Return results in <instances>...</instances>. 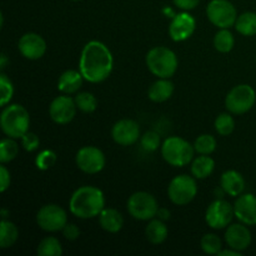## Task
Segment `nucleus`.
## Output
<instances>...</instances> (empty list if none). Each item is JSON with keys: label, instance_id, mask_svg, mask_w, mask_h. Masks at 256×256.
<instances>
[{"label": "nucleus", "instance_id": "nucleus-25", "mask_svg": "<svg viewBox=\"0 0 256 256\" xmlns=\"http://www.w3.org/2000/svg\"><path fill=\"white\" fill-rule=\"evenodd\" d=\"M19 238V230L14 222L2 219L0 222V246L2 249L12 246Z\"/></svg>", "mask_w": 256, "mask_h": 256}, {"label": "nucleus", "instance_id": "nucleus-32", "mask_svg": "<svg viewBox=\"0 0 256 256\" xmlns=\"http://www.w3.org/2000/svg\"><path fill=\"white\" fill-rule=\"evenodd\" d=\"M75 102H76V106L80 112H94L98 108V99L92 94V92H82L75 96Z\"/></svg>", "mask_w": 256, "mask_h": 256}, {"label": "nucleus", "instance_id": "nucleus-8", "mask_svg": "<svg viewBox=\"0 0 256 256\" xmlns=\"http://www.w3.org/2000/svg\"><path fill=\"white\" fill-rule=\"evenodd\" d=\"M128 212L134 219L146 222L156 216L159 210L156 199L150 192H134L128 200Z\"/></svg>", "mask_w": 256, "mask_h": 256}, {"label": "nucleus", "instance_id": "nucleus-43", "mask_svg": "<svg viewBox=\"0 0 256 256\" xmlns=\"http://www.w3.org/2000/svg\"><path fill=\"white\" fill-rule=\"evenodd\" d=\"M225 194H226V192H225V190L222 189V185H220L218 189H215V196H216V199H222Z\"/></svg>", "mask_w": 256, "mask_h": 256}, {"label": "nucleus", "instance_id": "nucleus-23", "mask_svg": "<svg viewBox=\"0 0 256 256\" xmlns=\"http://www.w3.org/2000/svg\"><path fill=\"white\" fill-rule=\"evenodd\" d=\"M145 235L152 244L159 245L168 239L169 230H168L165 222L160 219H152L145 229Z\"/></svg>", "mask_w": 256, "mask_h": 256}, {"label": "nucleus", "instance_id": "nucleus-24", "mask_svg": "<svg viewBox=\"0 0 256 256\" xmlns=\"http://www.w3.org/2000/svg\"><path fill=\"white\" fill-rule=\"evenodd\" d=\"M215 169V162L208 155L198 156L192 164V174L196 179H206Z\"/></svg>", "mask_w": 256, "mask_h": 256}, {"label": "nucleus", "instance_id": "nucleus-7", "mask_svg": "<svg viewBox=\"0 0 256 256\" xmlns=\"http://www.w3.org/2000/svg\"><path fill=\"white\" fill-rule=\"evenodd\" d=\"M256 102V92L250 85L240 84L232 88L226 95L225 106L232 114L242 115L249 112Z\"/></svg>", "mask_w": 256, "mask_h": 256}, {"label": "nucleus", "instance_id": "nucleus-17", "mask_svg": "<svg viewBox=\"0 0 256 256\" xmlns=\"http://www.w3.org/2000/svg\"><path fill=\"white\" fill-rule=\"evenodd\" d=\"M225 242L228 246L238 252H244L252 244V232L245 224H232L225 232Z\"/></svg>", "mask_w": 256, "mask_h": 256}, {"label": "nucleus", "instance_id": "nucleus-12", "mask_svg": "<svg viewBox=\"0 0 256 256\" xmlns=\"http://www.w3.org/2000/svg\"><path fill=\"white\" fill-rule=\"evenodd\" d=\"M75 162L85 174H98L105 166V155L99 148L84 146L76 152Z\"/></svg>", "mask_w": 256, "mask_h": 256}, {"label": "nucleus", "instance_id": "nucleus-14", "mask_svg": "<svg viewBox=\"0 0 256 256\" xmlns=\"http://www.w3.org/2000/svg\"><path fill=\"white\" fill-rule=\"evenodd\" d=\"M112 136L116 144L122 146H130L140 138V126L132 119L119 120L112 129Z\"/></svg>", "mask_w": 256, "mask_h": 256}, {"label": "nucleus", "instance_id": "nucleus-15", "mask_svg": "<svg viewBox=\"0 0 256 256\" xmlns=\"http://www.w3.org/2000/svg\"><path fill=\"white\" fill-rule=\"evenodd\" d=\"M195 28H196V22L194 16L186 12H180L175 15L170 22L169 35L174 42H185L194 34Z\"/></svg>", "mask_w": 256, "mask_h": 256}, {"label": "nucleus", "instance_id": "nucleus-1", "mask_svg": "<svg viewBox=\"0 0 256 256\" xmlns=\"http://www.w3.org/2000/svg\"><path fill=\"white\" fill-rule=\"evenodd\" d=\"M114 66L112 54L104 42L92 40L82 48L79 69L84 79L92 84H98L110 76Z\"/></svg>", "mask_w": 256, "mask_h": 256}, {"label": "nucleus", "instance_id": "nucleus-33", "mask_svg": "<svg viewBox=\"0 0 256 256\" xmlns=\"http://www.w3.org/2000/svg\"><path fill=\"white\" fill-rule=\"evenodd\" d=\"M215 129H216L218 134L222 135V136H228L232 134L235 129V120L230 114H220L215 120Z\"/></svg>", "mask_w": 256, "mask_h": 256}, {"label": "nucleus", "instance_id": "nucleus-36", "mask_svg": "<svg viewBox=\"0 0 256 256\" xmlns=\"http://www.w3.org/2000/svg\"><path fill=\"white\" fill-rule=\"evenodd\" d=\"M142 148L148 152H156L160 148V135L155 132H146L140 140Z\"/></svg>", "mask_w": 256, "mask_h": 256}, {"label": "nucleus", "instance_id": "nucleus-16", "mask_svg": "<svg viewBox=\"0 0 256 256\" xmlns=\"http://www.w3.org/2000/svg\"><path fill=\"white\" fill-rule=\"evenodd\" d=\"M19 52L25 59L38 60L44 56L46 52V42L42 35L36 32H26L19 40Z\"/></svg>", "mask_w": 256, "mask_h": 256}, {"label": "nucleus", "instance_id": "nucleus-30", "mask_svg": "<svg viewBox=\"0 0 256 256\" xmlns=\"http://www.w3.org/2000/svg\"><path fill=\"white\" fill-rule=\"evenodd\" d=\"M194 149L200 155H210L216 149V140L212 135L202 134L195 140Z\"/></svg>", "mask_w": 256, "mask_h": 256}, {"label": "nucleus", "instance_id": "nucleus-11", "mask_svg": "<svg viewBox=\"0 0 256 256\" xmlns=\"http://www.w3.org/2000/svg\"><path fill=\"white\" fill-rule=\"evenodd\" d=\"M234 216V206L224 199H216L208 206L205 212V222L212 229L220 230L229 226Z\"/></svg>", "mask_w": 256, "mask_h": 256}, {"label": "nucleus", "instance_id": "nucleus-2", "mask_svg": "<svg viewBox=\"0 0 256 256\" xmlns=\"http://www.w3.org/2000/svg\"><path fill=\"white\" fill-rule=\"evenodd\" d=\"M70 212L79 219H92L99 216L105 209L104 192L99 188L82 186L72 192L69 202Z\"/></svg>", "mask_w": 256, "mask_h": 256}, {"label": "nucleus", "instance_id": "nucleus-45", "mask_svg": "<svg viewBox=\"0 0 256 256\" xmlns=\"http://www.w3.org/2000/svg\"><path fill=\"white\" fill-rule=\"evenodd\" d=\"M75 2H79V0H75Z\"/></svg>", "mask_w": 256, "mask_h": 256}, {"label": "nucleus", "instance_id": "nucleus-9", "mask_svg": "<svg viewBox=\"0 0 256 256\" xmlns=\"http://www.w3.org/2000/svg\"><path fill=\"white\" fill-rule=\"evenodd\" d=\"M208 19L219 29H229L235 25L238 12L229 0H212L206 8Z\"/></svg>", "mask_w": 256, "mask_h": 256}, {"label": "nucleus", "instance_id": "nucleus-31", "mask_svg": "<svg viewBox=\"0 0 256 256\" xmlns=\"http://www.w3.org/2000/svg\"><path fill=\"white\" fill-rule=\"evenodd\" d=\"M202 252L208 255H218L222 249V239L216 234H205L200 240Z\"/></svg>", "mask_w": 256, "mask_h": 256}, {"label": "nucleus", "instance_id": "nucleus-4", "mask_svg": "<svg viewBox=\"0 0 256 256\" xmlns=\"http://www.w3.org/2000/svg\"><path fill=\"white\" fill-rule=\"evenodd\" d=\"M146 66L159 79H170L178 70V56L166 46H155L146 54Z\"/></svg>", "mask_w": 256, "mask_h": 256}, {"label": "nucleus", "instance_id": "nucleus-37", "mask_svg": "<svg viewBox=\"0 0 256 256\" xmlns=\"http://www.w3.org/2000/svg\"><path fill=\"white\" fill-rule=\"evenodd\" d=\"M22 146H24V149L29 152H35L40 145L39 136H38L36 134H34V132H28L26 134L22 135Z\"/></svg>", "mask_w": 256, "mask_h": 256}, {"label": "nucleus", "instance_id": "nucleus-3", "mask_svg": "<svg viewBox=\"0 0 256 256\" xmlns=\"http://www.w3.org/2000/svg\"><path fill=\"white\" fill-rule=\"evenodd\" d=\"M30 116L22 105L12 104L4 108L0 116V126L6 136L19 139L29 132Z\"/></svg>", "mask_w": 256, "mask_h": 256}, {"label": "nucleus", "instance_id": "nucleus-28", "mask_svg": "<svg viewBox=\"0 0 256 256\" xmlns=\"http://www.w3.org/2000/svg\"><path fill=\"white\" fill-rule=\"evenodd\" d=\"M235 39L234 35L232 34L229 29H220L215 34L214 38V46L219 52H229L234 48Z\"/></svg>", "mask_w": 256, "mask_h": 256}, {"label": "nucleus", "instance_id": "nucleus-22", "mask_svg": "<svg viewBox=\"0 0 256 256\" xmlns=\"http://www.w3.org/2000/svg\"><path fill=\"white\" fill-rule=\"evenodd\" d=\"M174 84L169 79H159L150 86L148 96L154 102H164L172 98Z\"/></svg>", "mask_w": 256, "mask_h": 256}, {"label": "nucleus", "instance_id": "nucleus-20", "mask_svg": "<svg viewBox=\"0 0 256 256\" xmlns=\"http://www.w3.org/2000/svg\"><path fill=\"white\" fill-rule=\"evenodd\" d=\"M99 224L102 229H104L105 232L115 234V232H119L122 229L124 218L116 209H112V208L109 209L108 208V209H104L100 212Z\"/></svg>", "mask_w": 256, "mask_h": 256}, {"label": "nucleus", "instance_id": "nucleus-27", "mask_svg": "<svg viewBox=\"0 0 256 256\" xmlns=\"http://www.w3.org/2000/svg\"><path fill=\"white\" fill-rule=\"evenodd\" d=\"M36 254L39 256H60L62 254V242L54 236H48L38 245Z\"/></svg>", "mask_w": 256, "mask_h": 256}, {"label": "nucleus", "instance_id": "nucleus-41", "mask_svg": "<svg viewBox=\"0 0 256 256\" xmlns=\"http://www.w3.org/2000/svg\"><path fill=\"white\" fill-rule=\"evenodd\" d=\"M156 216L158 219L162 220V222H166V220L170 219L172 214H170V210L166 209V208H160L156 212Z\"/></svg>", "mask_w": 256, "mask_h": 256}, {"label": "nucleus", "instance_id": "nucleus-44", "mask_svg": "<svg viewBox=\"0 0 256 256\" xmlns=\"http://www.w3.org/2000/svg\"><path fill=\"white\" fill-rule=\"evenodd\" d=\"M6 62H8V58L5 54H2V56H0V68L2 69H5V66H6Z\"/></svg>", "mask_w": 256, "mask_h": 256}, {"label": "nucleus", "instance_id": "nucleus-5", "mask_svg": "<svg viewBox=\"0 0 256 256\" xmlns=\"http://www.w3.org/2000/svg\"><path fill=\"white\" fill-rule=\"evenodd\" d=\"M194 145L179 136H170L162 142V155L165 162L175 168H182L190 164L194 158Z\"/></svg>", "mask_w": 256, "mask_h": 256}, {"label": "nucleus", "instance_id": "nucleus-6", "mask_svg": "<svg viewBox=\"0 0 256 256\" xmlns=\"http://www.w3.org/2000/svg\"><path fill=\"white\" fill-rule=\"evenodd\" d=\"M198 194V185L194 178L189 175H178L168 186V196L175 205H186L195 199Z\"/></svg>", "mask_w": 256, "mask_h": 256}, {"label": "nucleus", "instance_id": "nucleus-18", "mask_svg": "<svg viewBox=\"0 0 256 256\" xmlns=\"http://www.w3.org/2000/svg\"><path fill=\"white\" fill-rule=\"evenodd\" d=\"M236 219L245 225H256V196L252 194L240 195L234 204Z\"/></svg>", "mask_w": 256, "mask_h": 256}, {"label": "nucleus", "instance_id": "nucleus-19", "mask_svg": "<svg viewBox=\"0 0 256 256\" xmlns=\"http://www.w3.org/2000/svg\"><path fill=\"white\" fill-rule=\"evenodd\" d=\"M220 185L230 196H240L245 189V180L236 170H228L222 175Z\"/></svg>", "mask_w": 256, "mask_h": 256}, {"label": "nucleus", "instance_id": "nucleus-34", "mask_svg": "<svg viewBox=\"0 0 256 256\" xmlns=\"http://www.w3.org/2000/svg\"><path fill=\"white\" fill-rule=\"evenodd\" d=\"M55 162H56V154L52 150H42L35 159V165L42 172L49 170L50 168L54 166Z\"/></svg>", "mask_w": 256, "mask_h": 256}, {"label": "nucleus", "instance_id": "nucleus-29", "mask_svg": "<svg viewBox=\"0 0 256 256\" xmlns=\"http://www.w3.org/2000/svg\"><path fill=\"white\" fill-rule=\"evenodd\" d=\"M19 152V146L12 138H5L0 142V162L6 164L14 160Z\"/></svg>", "mask_w": 256, "mask_h": 256}, {"label": "nucleus", "instance_id": "nucleus-26", "mask_svg": "<svg viewBox=\"0 0 256 256\" xmlns=\"http://www.w3.org/2000/svg\"><path fill=\"white\" fill-rule=\"evenodd\" d=\"M235 29L244 36L256 35V12H246L238 16L235 22Z\"/></svg>", "mask_w": 256, "mask_h": 256}, {"label": "nucleus", "instance_id": "nucleus-39", "mask_svg": "<svg viewBox=\"0 0 256 256\" xmlns=\"http://www.w3.org/2000/svg\"><path fill=\"white\" fill-rule=\"evenodd\" d=\"M0 180H2L0 192H5L8 190V188L10 186L12 178H10V172L6 169V166H4V165H2V166H0Z\"/></svg>", "mask_w": 256, "mask_h": 256}, {"label": "nucleus", "instance_id": "nucleus-13", "mask_svg": "<svg viewBox=\"0 0 256 256\" xmlns=\"http://www.w3.org/2000/svg\"><path fill=\"white\" fill-rule=\"evenodd\" d=\"M76 102L75 99L70 96L62 95V96H56L52 102L49 106V114L52 122L59 125L69 124L76 114Z\"/></svg>", "mask_w": 256, "mask_h": 256}, {"label": "nucleus", "instance_id": "nucleus-42", "mask_svg": "<svg viewBox=\"0 0 256 256\" xmlns=\"http://www.w3.org/2000/svg\"><path fill=\"white\" fill-rule=\"evenodd\" d=\"M218 255L219 256H242V252L230 248V249H226V250L222 249V252H220Z\"/></svg>", "mask_w": 256, "mask_h": 256}, {"label": "nucleus", "instance_id": "nucleus-10", "mask_svg": "<svg viewBox=\"0 0 256 256\" xmlns=\"http://www.w3.org/2000/svg\"><path fill=\"white\" fill-rule=\"evenodd\" d=\"M36 222L40 229L48 232H56L68 224V215L56 204L44 205L36 214Z\"/></svg>", "mask_w": 256, "mask_h": 256}, {"label": "nucleus", "instance_id": "nucleus-21", "mask_svg": "<svg viewBox=\"0 0 256 256\" xmlns=\"http://www.w3.org/2000/svg\"><path fill=\"white\" fill-rule=\"evenodd\" d=\"M82 74L76 70H66L62 72L58 82V89L64 94H74L82 88Z\"/></svg>", "mask_w": 256, "mask_h": 256}, {"label": "nucleus", "instance_id": "nucleus-35", "mask_svg": "<svg viewBox=\"0 0 256 256\" xmlns=\"http://www.w3.org/2000/svg\"><path fill=\"white\" fill-rule=\"evenodd\" d=\"M0 90H2V102L0 105L2 106H6L12 100V95H14V86L12 82L4 72L0 74Z\"/></svg>", "mask_w": 256, "mask_h": 256}, {"label": "nucleus", "instance_id": "nucleus-38", "mask_svg": "<svg viewBox=\"0 0 256 256\" xmlns=\"http://www.w3.org/2000/svg\"><path fill=\"white\" fill-rule=\"evenodd\" d=\"M62 232V235H64L65 239L70 240V242H74V240H76L80 236V229L78 228V225L72 224V222H70V224L68 222Z\"/></svg>", "mask_w": 256, "mask_h": 256}, {"label": "nucleus", "instance_id": "nucleus-40", "mask_svg": "<svg viewBox=\"0 0 256 256\" xmlns=\"http://www.w3.org/2000/svg\"><path fill=\"white\" fill-rule=\"evenodd\" d=\"M172 2H174L179 9L188 12V10L195 9V8L199 5L200 0H172Z\"/></svg>", "mask_w": 256, "mask_h": 256}]
</instances>
